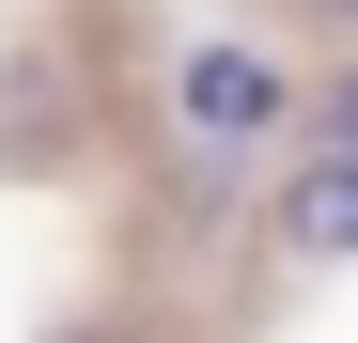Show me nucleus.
Instances as JSON below:
<instances>
[{"label":"nucleus","instance_id":"f257e3e1","mask_svg":"<svg viewBox=\"0 0 358 343\" xmlns=\"http://www.w3.org/2000/svg\"><path fill=\"white\" fill-rule=\"evenodd\" d=\"M171 125H187L203 156H265V141L296 125V78L265 63V47H234V31H203L187 63H171Z\"/></svg>","mask_w":358,"mask_h":343},{"label":"nucleus","instance_id":"f03ea898","mask_svg":"<svg viewBox=\"0 0 358 343\" xmlns=\"http://www.w3.org/2000/svg\"><path fill=\"white\" fill-rule=\"evenodd\" d=\"M280 250H312V265H343V250H358V141H327V156L280 188Z\"/></svg>","mask_w":358,"mask_h":343},{"label":"nucleus","instance_id":"7ed1b4c3","mask_svg":"<svg viewBox=\"0 0 358 343\" xmlns=\"http://www.w3.org/2000/svg\"><path fill=\"white\" fill-rule=\"evenodd\" d=\"M327 141H358V63H343V78H327Z\"/></svg>","mask_w":358,"mask_h":343},{"label":"nucleus","instance_id":"20e7f679","mask_svg":"<svg viewBox=\"0 0 358 343\" xmlns=\"http://www.w3.org/2000/svg\"><path fill=\"white\" fill-rule=\"evenodd\" d=\"M327 16H343V31H358V0H327Z\"/></svg>","mask_w":358,"mask_h":343}]
</instances>
